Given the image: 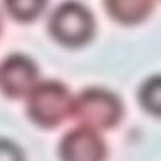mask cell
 <instances>
[{"mask_svg": "<svg viewBox=\"0 0 161 161\" xmlns=\"http://www.w3.org/2000/svg\"><path fill=\"white\" fill-rule=\"evenodd\" d=\"M73 95L64 83L45 80L38 83L26 96V114L34 125L54 129L70 117Z\"/></svg>", "mask_w": 161, "mask_h": 161, "instance_id": "1", "label": "cell"}, {"mask_svg": "<svg viewBox=\"0 0 161 161\" xmlns=\"http://www.w3.org/2000/svg\"><path fill=\"white\" fill-rule=\"evenodd\" d=\"M123 103L107 88L89 87L73 97L72 114L81 127L91 130H110L123 118Z\"/></svg>", "mask_w": 161, "mask_h": 161, "instance_id": "2", "label": "cell"}, {"mask_svg": "<svg viewBox=\"0 0 161 161\" xmlns=\"http://www.w3.org/2000/svg\"><path fill=\"white\" fill-rule=\"evenodd\" d=\"M96 22L92 12L77 2H66L52 12L47 31L57 43L65 47H81L92 41Z\"/></svg>", "mask_w": 161, "mask_h": 161, "instance_id": "3", "label": "cell"}, {"mask_svg": "<svg viewBox=\"0 0 161 161\" xmlns=\"http://www.w3.org/2000/svg\"><path fill=\"white\" fill-rule=\"evenodd\" d=\"M38 79V65L29 56L14 53L0 61V92L8 99L26 97Z\"/></svg>", "mask_w": 161, "mask_h": 161, "instance_id": "4", "label": "cell"}, {"mask_svg": "<svg viewBox=\"0 0 161 161\" xmlns=\"http://www.w3.org/2000/svg\"><path fill=\"white\" fill-rule=\"evenodd\" d=\"M58 156L61 161H106L107 146L97 131L80 126L62 136Z\"/></svg>", "mask_w": 161, "mask_h": 161, "instance_id": "5", "label": "cell"}, {"mask_svg": "<svg viewBox=\"0 0 161 161\" xmlns=\"http://www.w3.org/2000/svg\"><path fill=\"white\" fill-rule=\"evenodd\" d=\"M154 7L149 0H134V2H120V0H107L104 8L110 18L123 26H134L144 22L152 14Z\"/></svg>", "mask_w": 161, "mask_h": 161, "instance_id": "6", "label": "cell"}, {"mask_svg": "<svg viewBox=\"0 0 161 161\" xmlns=\"http://www.w3.org/2000/svg\"><path fill=\"white\" fill-rule=\"evenodd\" d=\"M138 100L147 114L161 118V75L145 80L138 91Z\"/></svg>", "mask_w": 161, "mask_h": 161, "instance_id": "7", "label": "cell"}, {"mask_svg": "<svg viewBox=\"0 0 161 161\" xmlns=\"http://www.w3.org/2000/svg\"><path fill=\"white\" fill-rule=\"evenodd\" d=\"M4 7L12 19L19 23H31L43 12L46 8V2H18L8 0L4 2Z\"/></svg>", "mask_w": 161, "mask_h": 161, "instance_id": "8", "label": "cell"}, {"mask_svg": "<svg viewBox=\"0 0 161 161\" xmlns=\"http://www.w3.org/2000/svg\"><path fill=\"white\" fill-rule=\"evenodd\" d=\"M0 161H26L20 146L7 138H0Z\"/></svg>", "mask_w": 161, "mask_h": 161, "instance_id": "9", "label": "cell"}, {"mask_svg": "<svg viewBox=\"0 0 161 161\" xmlns=\"http://www.w3.org/2000/svg\"><path fill=\"white\" fill-rule=\"evenodd\" d=\"M0 33H2V19H0Z\"/></svg>", "mask_w": 161, "mask_h": 161, "instance_id": "10", "label": "cell"}]
</instances>
